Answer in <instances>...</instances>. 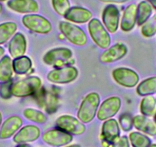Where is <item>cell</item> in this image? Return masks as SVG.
<instances>
[{"label": "cell", "instance_id": "cell-1", "mask_svg": "<svg viewBox=\"0 0 156 147\" xmlns=\"http://www.w3.org/2000/svg\"><path fill=\"white\" fill-rule=\"evenodd\" d=\"M100 103V97L97 93L92 92L85 97L78 109L77 117L83 124H88L97 114Z\"/></svg>", "mask_w": 156, "mask_h": 147}, {"label": "cell", "instance_id": "cell-2", "mask_svg": "<svg viewBox=\"0 0 156 147\" xmlns=\"http://www.w3.org/2000/svg\"><path fill=\"white\" fill-rule=\"evenodd\" d=\"M41 86V79L36 76H31L13 84L12 94L16 97H28L38 91Z\"/></svg>", "mask_w": 156, "mask_h": 147}, {"label": "cell", "instance_id": "cell-3", "mask_svg": "<svg viewBox=\"0 0 156 147\" xmlns=\"http://www.w3.org/2000/svg\"><path fill=\"white\" fill-rule=\"evenodd\" d=\"M88 31L91 38L98 47L102 49L109 48L111 38L109 32L98 19H92L88 24Z\"/></svg>", "mask_w": 156, "mask_h": 147}, {"label": "cell", "instance_id": "cell-4", "mask_svg": "<svg viewBox=\"0 0 156 147\" xmlns=\"http://www.w3.org/2000/svg\"><path fill=\"white\" fill-rule=\"evenodd\" d=\"M59 28L64 37L75 45L83 46L87 42L86 33L77 25L65 21H61L59 23Z\"/></svg>", "mask_w": 156, "mask_h": 147}, {"label": "cell", "instance_id": "cell-5", "mask_svg": "<svg viewBox=\"0 0 156 147\" xmlns=\"http://www.w3.org/2000/svg\"><path fill=\"white\" fill-rule=\"evenodd\" d=\"M22 22L28 29L38 34H48L52 29L51 22L40 15L27 14L23 16Z\"/></svg>", "mask_w": 156, "mask_h": 147}, {"label": "cell", "instance_id": "cell-6", "mask_svg": "<svg viewBox=\"0 0 156 147\" xmlns=\"http://www.w3.org/2000/svg\"><path fill=\"white\" fill-rule=\"evenodd\" d=\"M56 126L60 130L76 136L82 135L86 130L83 123L70 115H63L58 117L56 120Z\"/></svg>", "mask_w": 156, "mask_h": 147}, {"label": "cell", "instance_id": "cell-7", "mask_svg": "<svg viewBox=\"0 0 156 147\" xmlns=\"http://www.w3.org/2000/svg\"><path fill=\"white\" fill-rule=\"evenodd\" d=\"M112 75L116 83L125 88H134L139 83V77L135 70L127 67H119L112 70Z\"/></svg>", "mask_w": 156, "mask_h": 147}, {"label": "cell", "instance_id": "cell-8", "mask_svg": "<svg viewBox=\"0 0 156 147\" xmlns=\"http://www.w3.org/2000/svg\"><path fill=\"white\" fill-rule=\"evenodd\" d=\"M78 76V70L73 66L52 70L48 74L47 78L55 84H68L73 81Z\"/></svg>", "mask_w": 156, "mask_h": 147}, {"label": "cell", "instance_id": "cell-9", "mask_svg": "<svg viewBox=\"0 0 156 147\" xmlns=\"http://www.w3.org/2000/svg\"><path fill=\"white\" fill-rule=\"evenodd\" d=\"M121 99L119 97H111L100 104L97 111V118L100 120H106L115 116L121 107Z\"/></svg>", "mask_w": 156, "mask_h": 147}, {"label": "cell", "instance_id": "cell-10", "mask_svg": "<svg viewBox=\"0 0 156 147\" xmlns=\"http://www.w3.org/2000/svg\"><path fill=\"white\" fill-rule=\"evenodd\" d=\"M119 11L115 5H106L102 13V19L105 28L109 32L115 33L119 28Z\"/></svg>", "mask_w": 156, "mask_h": 147}, {"label": "cell", "instance_id": "cell-11", "mask_svg": "<svg viewBox=\"0 0 156 147\" xmlns=\"http://www.w3.org/2000/svg\"><path fill=\"white\" fill-rule=\"evenodd\" d=\"M42 139L45 143L56 147L65 145L73 140L71 134L60 129H53L45 132L43 134Z\"/></svg>", "mask_w": 156, "mask_h": 147}, {"label": "cell", "instance_id": "cell-12", "mask_svg": "<svg viewBox=\"0 0 156 147\" xmlns=\"http://www.w3.org/2000/svg\"><path fill=\"white\" fill-rule=\"evenodd\" d=\"M71 51L67 48H57L48 51L44 55L43 61L46 64L54 65L58 63H64L72 58Z\"/></svg>", "mask_w": 156, "mask_h": 147}, {"label": "cell", "instance_id": "cell-13", "mask_svg": "<svg viewBox=\"0 0 156 147\" xmlns=\"http://www.w3.org/2000/svg\"><path fill=\"white\" fill-rule=\"evenodd\" d=\"M7 6L12 11L21 14H32L39 9L36 0H9Z\"/></svg>", "mask_w": 156, "mask_h": 147}, {"label": "cell", "instance_id": "cell-14", "mask_svg": "<svg viewBox=\"0 0 156 147\" xmlns=\"http://www.w3.org/2000/svg\"><path fill=\"white\" fill-rule=\"evenodd\" d=\"M128 52V48L122 43H117L106 49L100 55V60L102 63H113L122 59Z\"/></svg>", "mask_w": 156, "mask_h": 147}, {"label": "cell", "instance_id": "cell-15", "mask_svg": "<svg viewBox=\"0 0 156 147\" xmlns=\"http://www.w3.org/2000/svg\"><path fill=\"white\" fill-rule=\"evenodd\" d=\"M120 130L119 124L114 119L106 120L103 124L101 136L103 141L107 143H113L119 138Z\"/></svg>", "mask_w": 156, "mask_h": 147}, {"label": "cell", "instance_id": "cell-16", "mask_svg": "<svg viewBox=\"0 0 156 147\" xmlns=\"http://www.w3.org/2000/svg\"><path fill=\"white\" fill-rule=\"evenodd\" d=\"M93 14L89 9L80 6L71 7L64 16L66 20L77 24H83L92 19Z\"/></svg>", "mask_w": 156, "mask_h": 147}, {"label": "cell", "instance_id": "cell-17", "mask_svg": "<svg viewBox=\"0 0 156 147\" xmlns=\"http://www.w3.org/2000/svg\"><path fill=\"white\" fill-rule=\"evenodd\" d=\"M40 136V130L34 125H28L21 129L17 134L15 135L13 140L16 143L24 144L37 140Z\"/></svg>", "mask_w": 156, "mask_h": 147}, {"label": "cell", "instance_id": "cell-18", "mask_svg": "<svg viewBox=\"0 0 156 147\" xmlns=\"http://www.w3.org/2000/svg\"><path fill=\"white\" fill-rule=\"evenodd\" d=\"M26 38L22 33H16L9 44V52L12 58H17L23 56L26 52Z\"/></svg>", "mask_w": 156, "mask_h": 147}, {"label": "cell", "instance_id": "cell-19", "mask_svg": "<svg viewBox=\"0 0 156 147\" xmlns=\"http://www.w3.org/2000/svg\"><path fill=\"white\" fill-rule=\"evenodd\" d=\"M22 126V120L18 116L10 117L0 129V139H6L12 136Z\"/></svg>", "mask_w": 156, "mask_h": 147}, {"label": "cell", "instance_id": "cell-20", "mask_svg": "<svg viewBox=\"0 0 156 147\" xmlns=\"http://www.w3.org/2000/svg\"><path fill=\"white\" fill-rule=\"evenodd\" d=\"M137 20V5L130 4L124 10L121 20V29L125 32L130 31L134 28Z\"/></svg>", "mask_w": 156, "mask_h": 147}, {"label": "cell", "instance_id": "cell-21", "mask_svg": "<svg viewBox=\"0 0 156 147\" xmlns=\"http://www.w3.org/2000/svg\"><path fill=\"white\" fill-rule=\"evenodd\" d=\"M133 126L139 131L150 136H156V124L144 115H137L133 118Z\"/></svg>", "mask_w": 156, "mask_h": 147}, {"label": "cell", "instance_id": "cell-22", "mask_svg": "<svg viewBox=\"0 0 156 147\" xmlns=\"http://www.w3.org/2000/svg\"><path fill=\"white\" fill-rule=\"evenodd\" d=\"M12 61L8 55L0 59V81L6 82L12 79L13 75Z\"/></svg>", "mask_w": 156, "mask_h": 147}, {"label": "cell", "instance_id": "cell-23", "mask_svg": "<svg viewBox=\"0 0 156 147\" xmlns=\"http://www.w3.org/2000/svg\"><path fill=\"white\" fill-rule=\"evenodd\" d=\"M136 92L139 96H148L156 94V77L147 78L141 82L136 88Z\"/></svg>", "mask_w": 156, "mask_h": 147}, {"label": "cell", "instance_id": "cell-24", "mask_svg": "<svg viewBox=\"0 0 156 147\" xmlns=\"http://www.w3.org/2000/svg\"><path fill=\"white\" fill-rule=\"evenodd\" d=\"M12 66L15 73L22 75L29 71L32 66V62L28 57L23 55L19 58H14V61H12Z\"/></svg>", "mask_w": 156, "mask_h": 147}, {"label": "cell", "instance_id": "cell-25", "mask_svg": "<svg viewBox=\"0 0 156 147\" xmlns=\"http://www.w3.org/2000/svg\"><path fill=\"white\" fill-rule=\"evenodd\" d=\"M17 24L13 22H7L0 24V45L5 44L12 37L17 31Z\"/></svg>", "mask_w": 156, "mask_h": 147}, {"label": "cell", "instance_id": "cell-26", "mask_svg": "<svg viewBox=\"0 0 156 147\" xmlns=\"http://www.w3.org/2000/svg\"><path fill=\"white\" fill-rule=\"evenodd\" d=\"M152 14V7L146 1H142L137 5V20L138 25H142Z\"/></svg>", "mask_w": 156, "mask_h": 147}, {"label": "cell", "instance_id": "cell-27", "mask_svg": "<svg viewBox=\"0 0 156 147\" xmlns=\"http://www.w3.org/2000/svg\"><path fill=\"white\" fill-rule=\"evenodd\" d=\"M156 109V100L153 96H145L140 103V111L145 117L154 116Z\"/></svg>", "mask_w": 156, "mask_h": 147}, {"label": "cell", "instance_id": "cell-28", "mask_svg": "<svg viewBox=\"0 0 156 147\" xmlns=\"http://www.w3.org/2000/svg\"><path fill=\"white\" fill-rule=\"evenodd\" d=\"M129 139L133 147H149L151 145V139L145 135L138 132L130 133Z\"/></svg>", "mask_w": 156, "mask_h": 147}, {"label": "cell", "instance_id": "cell-29", "mask_svg": "<svg viewBox=\"0 0 156 147\" xmlns=\"http://www.w3.org/2000/svg\"><path fill=\"white\" fill-rule=\"evenodd\" d=\"M23 114L26 119L37 124H44L47 121V117L42 112L33 108L25 109L23 112Z\"/></svg>", "mask_w": 156, "mask_h": 147}, {"label": "cell", "instance_id": "cell-30", "mask_svg": "<svg viewBox=\"0 0 156 147\" xmlns=\"http://www.w3.org/2000/svg\"><path fill=\"white\" fill-rule=\"evenodd\" d=\"M141 31L142 35L146 38H151L156 34V13L142 25Z\"/></svg>", "mask_w": 156, "mask_h": 147}, {"label": "cell", "instance_id": "cell-31", "mask_svg": "<svg viewBox=\"0 0 156 147\" xmlns=\"http://www.w3.org/2000/svg\"><path fill=\"white\" fill-rule=\"evenodd\" d=\"M52 6L58 15L64 16L70 9V3L69 0H51Z\"/></svg>", "mask_w": 156, "mask_h": 147}, {"label": "cell", "instance_id": "cell-32", "mask_svg": "<svg viewBox=\"0 0 156 147\" xmlns=\"http://www.w3.org/2000/svg\"><path fill=\"white\" fill-rule=\"evenodd\" d=\"M12 81H9L6 82H2L0 84V97L4 100H8L11 98L12 96Z\"/></svg>", "mask_w": 156, "mask_h": 147}, {"label": "cell", "instance_id": "cell-33", "mask_svg": "<svg viewBox=\"0 0 156 147\" xmlns=\"http://www.w3.org/2000/svg\"><path fill=\"white\" fill-rule=\"evenodd\" d=\"M119 124L124 131H129L133 127V118L129 113H123L119 117Z\"/></svg>", "mask_w": 156, "mask_h": 147}, {"label": "cell", "instance_id": "cell-34", "mask_svg": "<svg viewBox=\"0 0 156 147\" xmlns=\"http://www.w3.org/2000/svg\"><path fill=\"white\" fill-rule=\"evenodd\" d=\"M112 147H129V142L127 136H123L119 137L112 143Z\"/></svg>", "mask_w": 156, "mask_h": 147}, {"label": "cell", "instance_id": "cell-35", "mask_svg": "<svg viewBox=\"0 0 156 147\" xmlns=\"http://www.w3.org/2000/svg\"><path fill=\"white\" fill-rule=\"evenodd\" d=\"M100 2H106V3L112 2V3L122 4V3H125V2H128L129 0H100Z\"/></svg>", "mask_w": 156, "mask_h": 147}, {"label": "cell", "instance_id": "cell-36", "mask_svg": "<svg viewBox=\"0 0 156 147\" xmlns=\"http://www.w3.org/2000/svg\"><path fill=\"white\" fill-rule=\"evenodd\" d=\"M146 2H148L150 5L152 7H154L156 9V0H145Z\"/></svg>", "mask_w": 156, "mask_h": 147}, {"label": "cell", "instance_id": "cell-37", "mask_svg": "<svg viewBox=\"0 0 156 147\" xmlns=\"http://www.w3.org/2000/svg\"><path fill=\"white\" fill-rule=\"evenodd\" d=\"M5 54V49L2 47H0V58H2Z\"/></svg>", "mask_w": 156, "mask_h": 147}, {"label": "cell", "instance_id": "cell-38", "mask_svg": "<svg viewBox=\"0 0 156 147\" xmlns=\"http://www.w3.org/2000/svg\"><path fill=\"white\" fill-rule=\"evenodd\" d=\"M66 147H80V145H77V144H73V145H68V146H66Z\"/></svg>", "mask_w": 156, "mask_h": 147}, {"label": "cell", "instance_id": "cell-39", "mask_svg": "<svg viewBox=\"0 0 156 147\" xmlns=\"http://www.w3.org/2000/svg\"><path fill=\"white\" fill-rule=\"evenodd\" d=\"M17 147H28V145H25V144H21V145H18Z\"/></svg>", "mask_w": 156, "mask_h": 147}, {"label": "cell", "instance_id": "cell-40", "mask_svg": "<svg viewBox=\"0 0 156 147\" xmlns=\"http://www.w3.org/2000/svg\"><path fill=\"white\" fill-rule=\"evenodd\" d=\"M2 113H1V112H0V126H1V124H2Z\"/></svg>", "mask_w": 156, "mask_h": 147}, {"label": "cell", "instance_id": "cell-41", "mask_svg": "<svg viewBox=\"0 0 156 147\" xmlns=\"http://www.w3.org/2000/svg\"><path fill=\"white\" fill-rule=\"evenodd\" d=\"M2 4L0 3V13H2Z\"/></svg>", "mask_w": 156, "mask_h": 147}, {"label": "cell", "instance_id": "cell-42", "mask_svg": "<svg viewBox=\"0 0 156 147\" xmlns=\"http://www.w3.org/2000/svg\"><path fill=\"white\" fill-rule=\"evenodd\" d=\"M154 123L156 124V113L154 114Z\"/></svg>", "mask_w": 156, "mask_h": 147}, {"label": "cell", "instance_id": "cell-43", "mask_svg": "<svg viewBox=\"0 0 156 147\" xmlns=\"http://www.w3.org/2000/svg\"><path fill=\"white\" fill-rule=\"evenodd\" d=\"M149 147H156V144H151Z\"/></svg>", "mask_w": 156, "mask_h": 147}, {"label": "cell", "instance_id": "cell-44", "mask_svg": "<svg viewBox=\"0 0 156 147\" xmlns=\"http://www.w3.org/2000/svg\"><path fill=\"white\" fill-rule=\"evenodd\" d=\"M7 0H0V2H5Z\"/></svg>", "mask_w": 156, "mask_h": 147}]
</instances>
